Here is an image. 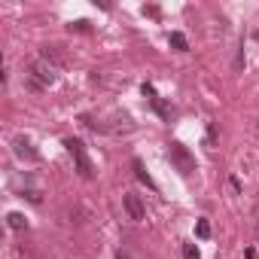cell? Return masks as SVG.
<instances>
[{
	"label": "cell",
	"instance_id": "cell-1",
	"mask_svg": "<svg viewBox=\"0 0 259 259\" xmlns=\"http://www.w3.org/2000/svg\"><path fill=\"white\" fill-rule=\"evenodd\" d=\"M64 147H67V152L74 155L79 177H82V180H92V177H95V165L89 162V155H85V147H82V141H74V137H67V141H64Z\"/></svg>",
	"mask_w": 259,
	"mask_h": 259
},
{
	"label": "cell",
	"instance_id": "cell-2",
	"mask_svg": "<svg viewBox=\"0 0 259 259\" xmlns=\"http://www.w3.org/2000/svg\"><path fill=\"white\" fill-rule=\"evenodd\" d=\"M168 155H171V162H174V168L180 171L183 177L195 174V159H192V152H189L183 144H171L168 147Z\"/></svg>",
	"mask_w": 259,
	"mask_h": 259
},
{
	"label": "cell",
	"instance_id": "cell-3",
	"mask_svg": "<svg viewBox=\"0 0 259 259\" xmlns=\"http://www.w3.org/2000/svg\"><path fill=\"white\" fill-rule=\"evenodd\" d=\"M55 82V67H52L49 61H43V58H37L31 64V89H43V85H52Z\"/></svg>",
	"mask_w": 259,
	"mask_h": 259
},
{
	"label": "cell",
	"instance_id": "cell-4",
	"mask_svg": "<svg viewBox=\"0 0 259 259\" xmlns=\"http://www.w3.org/2000/svg\"><path fill=\"white\" fill-rule=\"evenodd\" d=\"M122 204H125V214H128V220H134V222H144V217H147V207H144L141 195L125 192V195H122Z\"/></svg>",
	"mask_w": 259,
	"mask_h": 259
},
{
	"label": "cell",
	"instance_id": "cell-5",
	"mask_svg": "<svg viewBox=\"0 0 259 259\" xmlns=\"http://www.w3.org/2000/svg\"><path fill=\"white\" fill-rule=\"evenodd\" d=\"M15 155H19V159H31V162H37V159H40V152L34 149V147L25 141V137H19V141H15Z\"/></svg>",
	"mask_w": 259,
	"mask_h": 259
},
{
	"label": "cell",
	"instance_id": "cell-6",
	"mask_svg": "<svg viewBox=\"0 0 259 259\" xmlns=\"http://www.w3.org/2000/svg\"><path fill=\"white\" fill-rule=\"evenodd\" d=\"M131 168H134V177H137V180H141L144 186H149V189H155V183H152V177L147 174V168H144V162H141V159H134V165H131Z\"/></svg>",
	"mask_w": 259,
	"mask_h": 259
},
{
	"label": "cell",
	"instance_id": "cell-7",
	"mask_svg": "<svg viewBox=\"0 0 259 259\" xmlns=\"http://www.w3.org/2000/svg\"><path fill=\"white\" fill-rule=\"evenodd\" d=\"M6 222H9V229H15V232H22V229L28 226V220H25V214H19V211H12V214L6 217Z\"/></svg>",
	"mask_w": 259,
	"mask_h": 259
},
{
	"label": "cell",
	"instance_id": "cell-8",
	"mask_svg": "<svg viewBox=\"0 0 259 259\" xmlns=\"http://www.w3.org/2000/svg\"><path fill=\"white\" fill-rule=\"evenodd\" d=\"M171 46H174L177 52H186V49H189V43H186V37H183L180 31H174V34H171Z\"/></svg>",
	"mask_w": 259,
	"mask_h": 259
},
{
	"label": "cell",
	"instance_id": "cell-9",
	"mask_svg": "<svg viewBox=\"0 0 259 259\" xmlns=\"http://www.w3.org/2000/svg\"><path fill=\"white\" fill-rule=\"evenodd\" d=\"M195 232H198V238H211V222H207V220H198Z\"/></svg>",
	"mask_w": 259,
	"mask_h": 259
},
{
	"label": "cell",
	"instance_id": "cell-10",
	"mask_svg": "<svg viewBox=\"0 0 259 259\" xmlns=\"http://www.w3.org/2000/svg\"><path fill=\"white\" fill-rule=\"evenodd\" d=\"M183 256L186 259H198V247L195 244H183Z\"/></svg>",
	"mask_w": 259,
	"mask_h": 259
},
{
	"label": "cell",
	"instance_id": "cell-11",
	"mask_svg": "<svg viewBox=\"0 0 259 259\" xmlns=\"http://www.w3.org/2000/svg\"><path fill=\"white\" fill-rule=\"evenodd\" d=\"M256 40H259V31H256Z\"/></svg>",
	"mask_w": 259,
	"mask_h": 259
},
{
	"label": "cell",
	"instance_id": "cell-12",
	"mask_svg": "<svg viewBox=\"0 0 259 259\" xmlns=\"http://www.w3.org/2000/svg\"><path fill=\"white\" fill-rule=\"evenodd\" d=\"M119 259H125V256H119Z\"/></svg>",
	"mask_w": 259,
	"mask_h": 259
}]
</instances>
